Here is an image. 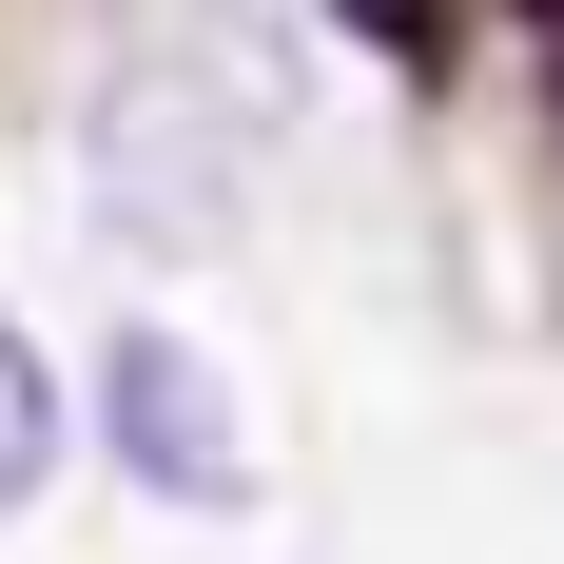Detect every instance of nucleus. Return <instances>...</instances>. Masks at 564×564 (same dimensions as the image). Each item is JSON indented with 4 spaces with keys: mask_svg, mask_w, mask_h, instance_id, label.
I'll return each instance as SVG.
<instances>
[{
    "mask_svg": "<svg viewBox=\"0 0 564 564\" xmlns=\"http://www.w3.org/2000/svg\"><path fill=\"white\" fill-rule=\"evenodd\" d=\"M98 429H117L137 487H175V507H234V487H253V429H234V390H215L175 332H117V350H98Z\"/></svg>",
    "mask_w": 564,
    "mask_h": 564,
    "instance_id": "1",
    "label": "nucleus"
},
{
    "mask_svg": "<svg viewBox=\"0 0 564 564\" xmlns=\"http://www.w3.org/2000/svg\"><path fill=\"white\" fill-rule=\"evenodd\" d=\"M40 467H58V370L20 350V312H0V507H20Z\"/></svg>",
    "mask_w": 564,
    "mask_h": 564,
    "instance_id": "2",
    "label": "nucleus"
}]
</instances>
